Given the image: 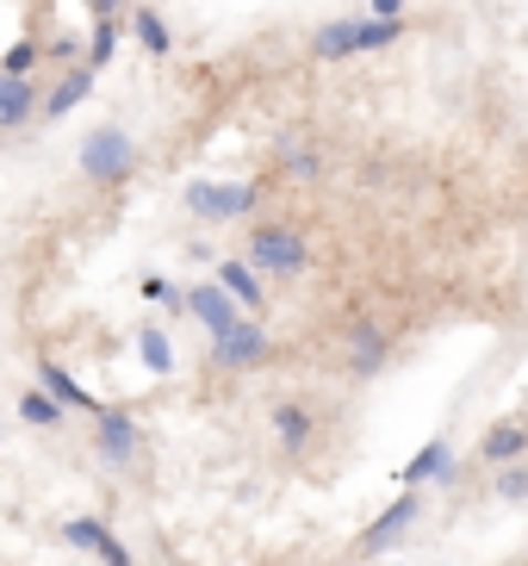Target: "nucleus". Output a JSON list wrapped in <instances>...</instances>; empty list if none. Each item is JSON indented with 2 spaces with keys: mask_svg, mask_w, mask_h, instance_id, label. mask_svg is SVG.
<instances>
[{
  "mask_svg": "<svg viewBox=\"0 0 528 566\" xmlns=\"http://www.w3.org/2000/svg\"><path fill=\"white\" fill-rule=\"evenodd\" d=\"M137 355H144V367L156 374V380L175 374V343H168L162 324H137Z\"/></svg>",
  "mask_w": 528,
  "mask_h": 566,
  "instance_id": "20",
  "label": "nucleus"
},
{
  "mask_svg": "<svg viewBox=\"0 0 528 566\" xmlns=\"http://www.w3.org/2000/svg\"><path fill=\"white\" fill-rule=\"evenodd\" d=\"M355 32H361V19H324L311 32V56L317 63H348V56H361Z\"/></svg>",
  "mask_w": 528,
  "mask_h": 566,
  "instance_id": "17",
  "label": "nucleus"
},
{
  "mask_svg": "<svg viewBox=\"0 0 528 566\" xmlns=\"http://www.w3.org/2000/svg\"><path fill=\"white\" fill-rule=\"evenodd\" d=\"M461 480V454H454V436H430L411 461L398 467V492H423V485H454Z\"/></svg>",
  "mask_w": 528,
  "mask_h": 566,
  "instance_id": "8",
  "label": "nucleus"
},
{
  "mask_svg": "<svg viewBox=\"0 0 528 566\" xmlns=\"http://www.w3.org/2000/svg\"><path fill=\"white\" fill-rule=\"evenodd\" d=\"M274 163H281V181H298V187L324 181V156H317L298 132H281V144H274Z\"/></svg>",
  "mask_w": 528,
  "mask_h": 566,
  "instance_id": "16",
  "label": "nucleus"
},
{
  "mask_svg": "<svg viewBox=\"0 0 528 566\" xmlns=\"http://www.w3.org/2000/svg\"><path fill=\"white\" fill-rule=\"evenodd\" d=\"M44 118V75H0V132H25Z\"/></svg>",
  "mask_w": 528,
  "mask_h": 566,
  "instance_id": "10",
  "label": "nucleus"
},
{
  "mask_svg": "<svg viewBox=\"0 0 528 566\" xmlns=\"http://www.w3.org/2000/svg\"><path fill=\"white\" fill-rule=\"evenodd\" d=\"M82 7H87L94 19H118V7H125V0H82Z\"/></svg>",
  "mask_w": 528,
  "mask_h": 566,
  "instance_id": "29",
  "label": "nucleus"
},
{
  "mask_svg": "<svg viewBox=\"0 0 528 566\" xmlns=\"http://www.w3.org/2000/svg\"><path fill=\"white\" fill-rule=\"evenodd\" d=\"M492 499L497 504H528V461L497 467V473H492Z\"/></svg>",
  "mask_w": 528,
  "mask_h": 566,
  "instance_id": "24",
  "label": "nucleus"
},
{
  "mask_svg": "<svg viewBox=\"0 0 528 566\" xmlns=\"http://www.w3.org/2000/svg\"><path fill=\"white\" fill-rule=\"evenodd\" d=\"M267 200V181H187L181 187V206L187 218H199V224H243V218H255Z\"/></svg>",
  "mask_w": 528,
  "mask_h": 566,
  "instance_id": "2",
  "label": "nucleus"
},
{
  "mask_svg": "<svg viewBox=\"0 0 528 566\" xmlns=\"http://www.w3.org/2000/svg\"><path fill=\"white\" fill-rule=\"evenodd\" d=\"M243 262L262 281H298V274H311V237L286 218H255L243 237Z\"/></svg>",
  "mask_w": 528,
  "mask_h": 566,
  "instance_id": "1",
  "label": "nucleus"
},
{
  "mask_svg": "<svg viewBox=\"0 0 528 566\" xmlns=\"http://www.w3.org/2000/svg\"><path fill=\"white\" fill-rule=\"evenodd\" d=\"M118 38H125V25L118 19H94V32H87V69H106L118 56Z\"/></svg>",
  "mask_w": 528,
  "mask_h": 566,
  "instance_id": "23",
  "label": "nucleus"
},
{
  "mask_svg": "<svg viewBox=\"0 0 528 566\" xmlns=\"http://www.w3.org/2000/svg\"><path fill=\"white\" fill-rule=\"evenodd\" d=\"M137 293H144V300H156V305H168L175 317H187V286H175L168 274H144V281H137Z\"/></svg>",
  "mask_w": 528,
  "mask_h": 566,
  "instance_id": "25",
  "label": "nucleus"
},
{
  "mask_svg": "<svg viewBox=\"0 0 528 566\" xmlns=\"http://www.w3.org/2000/svg\"><path fill=\"white\" fill-rule=\"evenodd\" d=\"M32 374H38V386H44V392H50L56 405H63V411H82L87 423H94V417L106 411V405H99L94 392H87V386L75 380V374H68L63 361H50V355H38V361H32Z\"/></svg>",
  "mask_w": 528,
  "mask_h": 566,
  "instance_id": "13",
  "label": "nucleus"
},
{
  "mask_svg": "<svg viewBox=\"0 0 528 566\" xmlns=\"http://www.w3.org/2000/svg\"><path fill=\"white\" fill-rule=\"evenodd\" d=\"M423 523V492H398L392 504H386L373 523H367L361 535H355V566H373V560H386V554L404 542V535Z\"/></svg>",
  "mask_w": 528,
  "mask_h": 566,
  "instance_id": "4",
  "label": "nucleus"
},
{
  "mask_svg": "<svg viewBox=\"0 0 528 566\" xmlns=\"http://www.w3.org/2000/svg\"><path fill=\"white\" fill-rule=\"evenodd\" d=\"M205 361H212L218 374H255V367L274 361V331H267L262 317H243L231 336H212V343H205Z\"/></svg>",
  "mask_w": 528,
  "mask_h": 566,
  "instance_id": "6",
  "label": "nucleus"
},
{
  "mask_svg": "<svg viewBox=\"0 0 528 566\" xmlns=\"http://www.w3.org/2000/svg\"><path fill=\"white\" fill-rule=\"evenodd\" d=\"M99 566H137V560H131V548H125V542H118V535H113V542L99 548Z\"/></svg>",
  "mask_w": 528,
  "mask_h": 566,
  "instance_id": "28",
  "label": "nucleus"
},
{
  "mask_svg": "<svg viewBox=\"0 0 528 566\" xmlns=\"http://www.w3.org/2000/svg\"><path fill=\"white\" fill-rule=\"evenodd\" d=\"M44 69V38H13L7 44V56H0V75H38Z\"/></svg>",
  "mask_w": 528,
  "mask_h": 566,
  "instance_id": "22",
  "label": "nucleus"
},
{
  "mask_svg": "<svg viewBox=\"0 0 528 566\" xmlns=\"http://www.w3.org/2000/svg\"><path fill=\"white\" fill-rule=\"evenodd\" d=\"M94 82H99V69H87V63L63 69V75H50V87H44V125H56V118L75 113V106L94 94Z\"/></svg>",
  "mask_w": 528,
  "mask_h": 566,
  "instance_id": "14",
  "label": "nucleus"
},
{
  "mask_svg": "<svg viewBox=\"0 0 528 566\" xmlns=\"http://www.w3.org/2000/svg\"><path fill=\"white\" fill-rule=\"evenodd\" d=\"M94 454L113 473H137L144 467V454H149V436H144V423H137L131 411H118V405H106V411L94 417Z\"/></svg>",
  "mask_w": 528,
  "mask_h": 566,
  "instance_id": "5",
  "label": "nucleus"
},
{
  "mask_svg": "<svg viewBox=\"0 0 528 566\" xmlns=\"http://www.w3.org/2000/svg\"><path fill=\"white\" fill-rule=\"evenodd\" d=\"M19 417H25V423H32V430H63V405H56V399H50V392H44V386H25V392H19Z\"/></svg>",
  "mask_w": 528,
  "mask_h": 566,
  "instance_id": "21",
  "label": "nucleus"
},
{
  "mask_svg": "<svg viewBox=\"0 0 528 566\" xmlns=\"http://www.w3.org/2000/svg\"><path fill=\"white\" fill-rule=\"evenodd\" d=\"M0 442H7V430H0Z\"/></svg>",
  "mask_w": 528,
  "mask_h": 566,
  "instance_id": "31",
  "label": "nucleus"
},
{
  "mask_svg": "<svg viewBox=\"0 0 528 566\" xmlns=\"http://www.w3.org/2000/svg\"><path fill=\"white\" fill-rule=\"evenodd\" d=\"M367 19H411L404 0H367Z\"/></svg>",
  "mask_w": 528,
  "mask_h": 566,
  "instance_id": "27",
  "label": "nucleus"
},
{
  "mask_svg": "<svg viewBox=\"0 0 528 566\" xmlns=\"http://www.w3.org/2000/svg\"><path fill=\"white\" fill-rule=\"evenodd\" d=\"M348 566H355V560H348Z\"/></svg>",
  "mask_w": 528,
  "mask_h": 566,
  "instance_id": "32",
  "label": "nucleus"
},
{
  "mask_svg": "<svg viewBox=\"0 0 528 566\" xmlns=\"http://www.w3.org/2000/svg\"><path fill=\"white\" fill-rule=\"evenodd\" d=\"M137 144H131V132H118V125H99V132H87L82 137V150H75V168H82V181H94V187H125L137 175Z\"/></svg>",
  "mask_w": 528,
  "mask_h": 566,
  "instance_id": "3",
  "label": "nucleus"
},
{
  "mask_svg": "<svg viewBox=\"0 0 528 566\" xmlns=\"http://www.w3.org/2000/svg\"><path fill=\"white\" fill-rule=\"evenodd\" d=\"M522 566H528V560H522Z\"/></svg>",
  "mask_w": 528,
  "mask_h": 566,
  "instance_id": "33",
  "label": "nucleus"
},
{
  "mask_svg": "<svg viewBox=\"0 0 528 566\" xmlns=\"http://www.w3.org/2000/svg\"><path fill=\"white\" fill-rule=\"evenodd\" d=\"M187 317H199V324H205V336H231L249 312L218 281H199V286H187Z\"/></svg>",
  "mask_w": 528,
  "mask_h": 566,
  "instance_id": "12",
  "label": "nucleus"
},
{
  "mask_svg": "<svg viewBox=\"0 0 528 566\" xmlns=\"http://www.w3.org/2000/svg\"><path fill=\"white\" fill-rule=\"evenodd\" d=\"M44 63H56V75H63V69H75V63H87L82 38H75V32H50L44 38Z\"/></svg>",
  "mask_w": 528,
  "mask_h": 566,
  "instance_id": "26",
  "label": "nucleus"
},
{
  "mask_svg": "<svg viewBox=\"0 0 528 566\" xmlns=\"http://www.w3.org/2000/svg\"><path fill=\"white\" fill-rule=\"evenodd\" d=\"M373 566H404V560H373Z\"/></svg>",
  "mask_w": 528,
  "mask_h": 566,
  "instance_id": "30",
  "label": "nucleus"
},
{
  "mask_svg": "<svg viewBox=\"0 0 528 566\" xmlns=\"http://www.w3.org/2000/svg\"><path fill=\"white\" fill-rule=\"evenodd\" d=\"M267 430H274V442H281L286 461H305V454L317 449L324 417H317V405H305V399H281L274 411H267Z\"/></svg>",
  "mask_w": 528,
  "mask_h": 566,
  "instance_id": "9",
  "label": "nucleus"
},
{
  "mask_svg": "<svg viewBox=\"0 0 528 566\" xmlns=\"http://www.w3.org/2000/svg\"><path fill=\"white\" fill-rule=\"evenodd\" d=\"M386 361H392V331H386L380 317H355L342 336V367L348 380H380Z\"/></svg>",
  "mask_w": 528,
  "mask_h": 566,
  "instance_id": "7",
  "label": "nucleus"
},
{
  "mask_svg": "<svg viewBox=\"0 0 528 566\" xmlns=\"http://www.w3.org/2000/svg\"><path fill=\"white\" fill-rule=\"evenodd\" d=\"M212 281L224 286V293H231V300L243 305L249 317H262V312H267V281H262V274H255V268L243 262V255H224V262L212 268Z\"/></svg>",
  "mask_w": 528,
  "mask_h": 566,
  "instance_id": "15",
  "label": "nucleus"
},
{
  "mask_svg": "<svg viewBox=\"0 0 528 566\" xmlns=\"http://www.w3.org/2000/svg\"><path fill=\"white\" fill-rule=\"evenodd\" d=\"M131 38L149 56H175V32H168V19L156 7H131Z\"/></svg>",
  "mask_w": 528,
  "mask_h": 566,
  "instance_id": "19",
  "label": "nucleus"
},
{
  "mask_svg": "<svg viewBox=\"0 0 528 566\" xmlns=\"http://www.w3.org/2000/svg\"><path fill=\"white\" fill-rule=\"evenodd\" d=\"M473 461H479L485 473H497V467H516V461H528V417H497L492 430L479 436V449H473Z\"/></svg>",
  "mask_w": 528,
  "mask_h": 566,
  "instance_id": "11",
  "label": "nucleus"
},
{
  "mask_svg": "<svg viewBox=\"0 0 528 566\" xmlns=\"http://www.w3.org/2000/svg\"><path fill=\"white\" fill-rule=\"evenodd\" d=\"M56 535H63L68 548H82V554H94V560H99V548L113 542V523H106V516H94V511H82V516H68Z\"/></svg>",
  "mask_w": 528,
  "mask_h": 566,
  "instance_id": "18",
  "label": "nucleus"
}]
</instances>
